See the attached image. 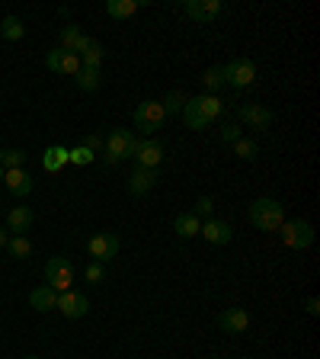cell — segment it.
Returning a JSON list of instances; mask_svg holds the SVG:
<instances>
[{"instance_id":"cell-33","label":"cell","mask_w":320,"mask_h":359,"mask_svg":"<svg viewBox=\"0 0 320 359\" xmlns=\"http://www.w3.org/2000/svg\"><path fill=\"white\" fill-rule=\"evenodd\" d=\"M96 161V154H90L87 151V148H71V164H74V167H90V164Z\"/></svg>"},{"instance_id":"cell-7","label":"cell","mask_w":320,"mask_h":359,"mask_svg":"<svg viewBox=\"0 0 320 359\" xmlns=\"http://www.w3.org/2000/svg\"><path fill=\"white\" fill-rule=\"evenodd\" d=\"M87 251H90V257L96 263H109L119 257V251H122V237L112 234V231H106V234H93L90 241H87Z\"/></svg>"},{"instance_id":"cell-11","label":"cell","mask_w":320,"mask_h":359,"mask_svg":"<svg viewBox=\"0 0 320 359\" xmlns=\"http://www.w3.org/2000/svg\"><path fill=\"white\" fill-rule=\"evenodd\" d=\"M135 167H147V170H157L160 161H163V145H160L157 138H145V141H138V151H135Z\"/></svg>"},{"instance_id":"cell-3","label":"cell","mask_w":320,"mask_h":359,"mask_svg":"<svg viewBox=\"0 0 320 359\" xmlns=\"http://www.w3.org/2000/svg\"><path fill=\"white\" fill-rule=\"evenodd\" d=\"M279 237L289 251H307L314 244V225L305 222V218H285L279 225Z\"/></svg>"},{"instance_id":"cell-41","label":"cell","mask_w":320,"mask_h":359,"mask_svg":"<svg viewBox=\"0 0 320 359\" xmlns=\"http://www.w3.org/2000/svg\"><path fill=\"white\" fill-rule=\"evenodd\" d=\"M23 359H38V356H23Z\"/></svg>"},{"instance_id":"cell-38","label":"cell","mask_w":320,"mask_h":359,"mask_svg":"<svg viewBox=\"0 0 320 359\" xmlns=\"http://www.w3.org/2000/svg\"><path fill=\"white\" fill-rule=\"evenodd\" d=\"M305 308H307V314H320V298L311 295V298L305 302Z\"/></svg>"},{"instance_id":"cell-37","label":"cell","mask_w":320,"mask_h":359,"mask_svg":"<svg viewBox=\"0 0 320 359\" xmlns=\"http://www.w3.org/2000/svg\"><path fill=\"white\" fill-rule=\"evenodd\" d=\"M80 148H87L90 154H96V151H103V138L99 135H84L80 138Z\"/></svg>"},{"instance_id":"cell-27","label":"cell","mask_w":320,"mask_h":359,"mask_svg":"<svg viewBox=\"0 0 320 359\" xmlns=\"http://www.w3.org/2000/svg\"><path fill=\"white\" fill-rule=\"evenodd\" d=\"M7 251H10V257H16V260H26L32 253V241L26 234H10Z\"/></svg>"},{"instance_id":"cell-17","label":"cell","mask_w":320,"mask_h":359,"mask_svg":"<svg viewBox=\"0 0 320 359\" xmlns=\"http://www.w3.org/2000/svg\"><path fill=\"white\" fill-rule=\"evenodd\" d=\"M68 164H71V148L52 145V148H45V154H42V167H45L48 174H61Z\"/></svg>"},{"instance_id":"cell-31","label":"cell","mask_w":320,"mask_h":359,"mask_svg":"<svg viewBox=\"0 0 320 359\" xmlns=\"http://www.w3.org/2000/svg\"><path fill=\"white\" fill-rule=\"evenodd\" d=\"M202 84H205V93L218 97V90L224 87V71L221 68H208L205 74H202Z\"/></svg>"},{"instance_id":"cell-4","label":"cell","mask_w":320,"mask_h":359,"mask_svg":"<svg viewBox=\"0 0 320 359\" xmlns=\"http://www.w3.org/2000/svg\"><path fill=\"white\" fill-rule=\"evenodd\" d=\"M224 84L234 87V90H247V87H253V80H256V64L250 62V58H234V62L224 64Z\"/></svg>"},{"instance_id":"cell-8","label":"cell","mask_w":320,"mask_h":359,"mask_svg":"<svg viewBox=\"0 0 320 359\" xmlns=\"http://www.w3.org/2000/svg\"><path fill=\"white\" fill-rule=\"evenodd\" d=\"M183 13L189 16L192 23L205 26V23H214V20L224 13V3H221V0H186Z\"/></svg>"},{"instance_id":"cell-19","label":"cell","mask_w":320,"mask_h":359,"mask_svg":"<svg viewBox=\"0 0 320 359\" xmlns=\"http://www.w3.org/2000/svg\"><path fill=\"white\" fill-rule=\"evenodd\" d=\"M87 45H90V36H84V32H80V26H64V29H61V45H58V48L80 55Z\"/></svg>"},{"instance_id":"cell-26","label":"cell","mask_w":320,"mask_h":359,"mask_svg":"<svg viewBox=\"0 0 320 359\" xmlns=\"http://www.w3.org/2000/svg\"><path fill=\"white\" fill-rule=\"evenodd\" d=\"M74 80H77V87H80V90H96L99 87V80H103V74H99V68H80L74 74Z\"/></svg>"},{"instance_id":"cell-42","label":"cell","mask_w":320,"mask_h":359,"mask_svg":"<svg viewBox=\"0 0 320 359\" xmlns=\"http://www.w3.org/2000/svg\"><path fill=\"white\" fill-rule=\"evenodd\" d=\"M212 359H224V356H212Z\"/></svg>"},{"instance_id":"cell-2","label":"cell","mask_w":320,"mask_h":359,"mask_svg":"<svg viewBox=\"0 0 320 359\" xmlns=\"http://www.w3.org/2000/svg\"><path fill=\"white\" fill-rule=\"evenodd\" d=\"M138 141H141V138H135L129 129H112L106 138H103L106 164H119V161H125V157H135Z\"/></svg>"},{"instance_id":"cell-9","label":"cell","mask_w":320,"mask_h":359,"mask_svg":"<svg viewBox=\"0 0 320 359\" xmlns=\"http://www.w3.org/2000/svg\"><path fill=\"white\" fill-rule=\"evenodd\" d=\"M58 311H61L68 321H80V318L90 311V298H87L84 292L68 289V292H61V295H58Z\"/></svg>"},{"instance_id":"cell-20","label":"cell","mask_w":320,"mask_h":359,"mask_svg":"<svg viewBox=\"0 0 320 359\" xmlns=\"http://www.w3.org/2000/svg\"><path fill=\"white\" fill-rule=\"evenodd\" d=\"M141 7H145V0H106V13L112 16V20H119V23L131 20Z\"/></svg>"},{"instance_id":"cell-21","label":"cell","mask_w":320,"mask_h":359,"mask_svg":"<svg viewBox=\"0 0 320 359\" xmlns=\"http://www.w3.org/2000/svg\"><path fill=\"white\" fill-rule=\"evenodd\" d=\"M32 218H36V215H32L29 206H13V209H10V215H7V231L23 234V231H29Z\"/></svg>"},{"instance_id":"cell-34","label":"cell","mask_w":320,"mask_h":359,"mask_svg":"<svg viewBox=\"0 0 320 359\" xmlns=\"http://www.w3.org/2000/svg\"><path fill=\"white\" fill-rule=\"evenodd\" d=\"M84 279H87V283H90V286H99V283H103V279H106V269H103V263H96V260H93V263H87V269H84Z\"/></svg>"},{"instance_id":"cell-16","label":"cell","mask_w":320,"mask_h":359,"mask_svg":"<svg viewBox=\"0 0 320 359\" xmlns=\"http://www.w3.org/2000/svg\"><path fill=\"white\" fill-rule=\"evenodd\" d=\"M3 186L10 190V196L26 199V196L32 192V176L26 174L23 167H16V170H3Z\"/></svg>"},{"instance_id":"cell-40","label":"cell","mask_w":320,"mask_h":359,"mask_svg":"<svg viewBox=\"0 0 320 359\" xmlns=\"http://www.w3.org/2000/svg\"><path fill=\"white\" fill-rule=\"evenodd\" d=\"M0 183H3V167H0Z\"/></svg>"},{"instance_id":"cell-13","label":"cell","mask_w":320,"mask_h":359,"mask_svg":"<svg viewBox=\"0 0 320 359\" xmlns=\"http://www.w3.org/2000/svg\"><path fill=\"white\" fill-rule=\"evenodd\" d=\"M218 328H221L224 334H244V330L250 328V311H247V308H224V311L218 314Z\"/></svg>"},{"instance_id":"cell-30","label":"cell","mask_w":320,"mask_h":359,"mask_svg":"<svg viewBox=\"0 0 320 359\" xmlns=\"http://www.w3.org/2000/svg\"><path fill=\"white\" fill-rule=\"evenodd\" d=\"M186 99H189V97H186L183 90H170L167 97L160 99V103H163V113H167V115H176V113H183Z\"/></svg>"},{"instance_id":"cell-12","label":"cell","mask_w":320,"mask_h":359,"mask_svg":"<svg viewBox=\"0 0 320 359\" xmlns=\"http://www.w3.org/2000/svg\"><path fill=\"white\" fill-rule=\"evenodd\" d=\"M198 234L205 237L208 244L221 247V244H231V237H234V228H231L228 222H221V218H205V222H202V228H198Z\"/></svg>"},{"instance_id":"cell-6","label":"cell","mask_w":320,"mask_h":359,"mask_svg":"<svg viewBox=\"0 0 320 359\" xmlns=\"http://www.w3.org/2000/svg\"><path fill=\"white\" fill-rule=\"evenodd\" d=\"M74 283V263L68 257H52L45 263V286H52L54 292H68Z\"/></svg>"},{"instance_id":"cell-32","label":"cell","mask_w":320,"mask_h":359,"mask_svg":"<svg viewBox=\"0 0 320 359\" xmlns=\"http://www.w3.org/2000/svg\"><path fill=\"white\" fill-rule=\"evenodd\" d=\"M234 154L240 157V161H253V157L259 154V145L253 141V138H237V141H234Z\"/></svg>"},{"instance_id":"cell-25","label":"cell","mask_w":320,"mask_h":359,"mask_svg":"<svg viewBox=\"0 0 320 359\" xmlns=\"http://www.w3.org/2000/svg\"><path fill=\"white\" fill-rule=\"evenodd\" d=\"M0 36L7 38V42H20V38L26 36V26L20 16H3L0 20Z\"/></svg>"},{"instance_id":"cell-15","label":"cell","mask_w":320,"mask_h":359,"mask_svg":"<svg viewBox=\"0 0 320 359\" xmlns=\"http://www.w3.org/2000/svg\"><path fill=\"white\" fill-rule=\"evenodd\" d=\"M237 115H240V122H247L250 129H269L272 125V109L266 106H256V103H247V106L237 109Z\"/></svg>"},{"instance_id":"cell-5","label":"cell","mask_w":320,"mask_h":359,"mask_svg":"<svg viewBox=\"0 0 320 359\" xmlns=\"http://www.w3.org/2000/svg\"><path fill=\"white\" fill-rule=\"evenodd\" d=\"M163 122H167V113H163V103H160V99H145V103L135 109V129H141L145 135H154Z\"/></svg>"},{"instance_id":"cell-29","label":"cell","mask_w":320,"mask_h":359,"mask_svg":"<svg viewBox=\"0 0 320 359\" xmlns=\"http://www.w3.org/2000/svg\"><path fill=\"white\" fill-rule=\"evenodd\" d=\"M26 164V151L20 148H0V167L3 170H16Z\"/></svg>"},{"instance_id":"cell-14","label":"cell","mask_w":320,"mask_h":359,"mask_svg":"<svg viewBox=\"0 0 320 359\" xmlns=\"http://www.w3.org/2000/svg\"><path fill=\"white\" fill-rule=\"evenodd\" d=\"M160 170H147V167H135L129 176V192L131 196H147V192L157 186Z\"/></svg>"},{"instance_id":"cell-36","label":"cell","mask_w":320,"mask_h":359,"mask_svg":"<svg viewBox=\"0 0 320 359\" xmlns=\"http://www.w3.org/2000/svg\"><path fill=\"white\" fill-rule=\"evenodd\" d=\"M212 209H214L212 196H198V202H196V212H192V215H198V218H212Z\"/></svg>"},{"instance_id":"cell-35","label":"cell","mask_w":320,"mask_h":359,"mask_svg":"<svg viewBox=\"0 0 320 359\" xmlns=\"http://www.w3.org/2000/svg\"><path fill=\"white\" fill-rule=\"evenodd\" d=\"M237 138H244V129H240V122H224V125H221V141L234 145Z\"/></svg>"},{"instance_id":"cell-28","label":"cell","mask_w":320,"mask_h":359,"mask_svg":"<svg viewBox=\"0 0 320 359\" xmlns=\"http://www.w3.org/2000/svg\"><path fill=\"white\" fill-rule=\"evenodd\" d=\"M77 58H80V68H99V64H103V45L90 38V45L77 55Z\"/></svg>"},{"instance_id":"cell-1","label":"cell","mask_w":320,"mask_h":359,"mask_svg":"<svg viewBox=\"0 0 320 359\" xmlns=\"http://www.w3.org/2000/svg\"><path fill=\"white\" fill-rule=\"evenodd\" d=\"M250 225L256 231H279V225L285 222V206L279 199H269V196H259L250 202V212H247Z\"/></svg>"},{"instance_id":"cell-23","label":"cell","mask_w":320,"mask_h":359,"mask_svg":"<svg viewBox=\"0 0 320 359\" xmlns=\"http://www.w3.org/2000/svg\"><path fill=\"white\" fill-rule=\"evenodd\" d=\"M198 109H202V115H205V122L212 125L214 119H221V113H224V103L218 97H212V93H198Z\"/></svg>"},{"instance_id":"cell-24","label":"cell","mask_w":320,"mask_h":359,"mask_svg":"<svg viewBox=\"0 0 320 359\" xmlns=\"http://www.w3.org/2000/svg\"><path fill=\"white\" fill-rule=\"evenodd\" d=\"M198 228H202V222H198V215H192V212H180L173 218V231L180 237H196Z\"/></svg>"},{"instance_id":"cell-18","label":"cell","mask_w":320,"mask_h":359,"mask_svg":"<svg viewBox=\"0 0 320 359\" xmlns=\"http://www.w3.org/2000/svg\"><path fill=\"white\" fill-rule=\"evenodd\" d=\"M58 295H61V292H54L52 286H38V289H32L29 292V305L36 308V311H54V308H58Z\"/></svg>"},{"instance_id":"cell-22","label":"cell","mask_w":320,"mask_h":359,"mask_svg":"<svg viewBox=\"0 0 320 359\" xmlns=\"http://www.w3.org/2000/svg\"><path fill=\"white\" fill-rule=\"evenodd\" d=\"M180 115H183L186 129H192V132H202V129L208 125L205 115H202V109H198V99H196V97L186 99V106H183V113H180Z\"/></svg>"},{"instance_id":"cell-10","label":"cell","mask_w":320,"mask_h":359,"mask_svg":"<svg viewBox=\"0 0 320 359\" xmlns=\"http://www.w3.org/2000/svg\"><path fill=\"white\" fill-rule=\"evenodd\" d=\"M45 68L54 71V74H64V77H74L80 71V58L74 52H64V48H52L45 55Z\"/></svg>"},{"instance_id":"cell-39","label":"cell","mask_w":320,"mask_h":359,"mask_svg":"<svg viewBox=\"0 0 320 359\" xmlns=\"http://www.w3.org/2000/svg\"><path fill=\"white\" fill-rule=\"evenodd\" d=\"M7 244H10V231L0 228V247H7Z\"/></svg>"}]
</instances>
